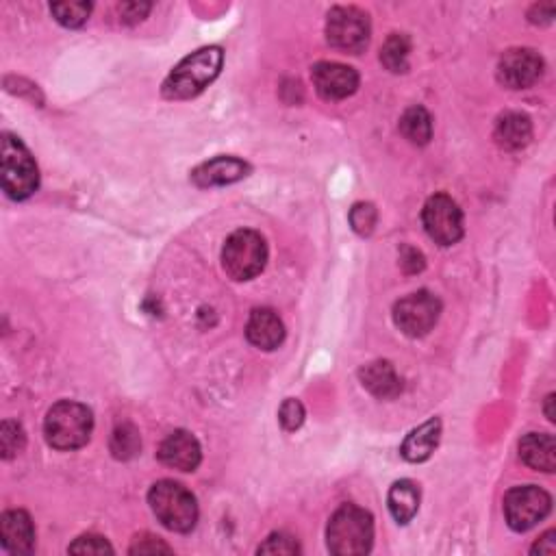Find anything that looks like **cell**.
I'll return each mask as SVG.
<instances>
[{
	"label": "cell",
	"instance_id": "cell-33",
	"mask_svg": "<svg viewBox=\"0 0 556 556\" xmlns=\"http://www.w3.org/2000/svg\"><path fill=\"white\" fill-rule=\"evenodd\" d=\"M150 9H153V5H150V3H126V5L120 7V14H122L124 22L131 24V22L144 20Z\"/></svg>",
	"mask_w": 556,
	"mask_h": 556
},
{
	"label": "cell",
	"instance_id": "cell-14",
	"mask_svg": "<svg viewBox=\"0 0 556 556\" xmlns=\"http://www.w3.org/2000/svg\"><path fill=\"white\" fill-rule=\"evenodd\" d=\"M0 543L9 554H31L35 548V526L27 511H7L0 517Z\"/></svg>",
	"mask_w": 556,
	"mask_h": 556
},
{
	"label": "cell",
	"instance_id": "cell-10",
	"mask_svg": "<svg viewBox=\"0 0 556 556\" xmlns=\"http://www.w3.org/2000/svg\"><path fill=\"white\" fill-rule=\"evenodd\" d=\"M441 315V302L435 294L415 292L394 305V322L407 337H424L435 328Z\"/></svg>",
	"mask_w": 556,
	"mask_h": 556
},
{
	"label": "cell",
	"instance_id": "cell-16",
	"mask_svg": "<svg viewBox=\"0 0 556 556\" xmlns=\"http://www.w3.org/2000/svg\"><path fill=\"white\" fill-rule=\"evenodd\" d=\"M246 337L259 350H274L283 344L285 324L272 309H255L246 324Z\"/></svg>",
	"mask_w": 556,
	"mask_h": 556
},
{
	"label": "cell",
	"instance_id": "cell-21",
	"mask_svg": "<svg viewBox=\"0 0 556 556\" xmlns=\"http://www.w3.org/2000/svg\"><path fill=\"white\" fill-rule=\"evenodd\" d=\"M420 487H417L413 480H398L394 487L389 489L387 504L389 513L398 524H409L413 517L420 511Z\"/></svg>",
	"mask_w": 556,
	"mask_h": 556
},
{
	"label": "cell",
	"instance_id": "cell-12",
	"mask_svg": "<svg viewBox=\"0 0 556 556\" xmlns=\"http://www.w3.org/2000/svg\"><path fill=\"white\" fill-rule=\"evenodd\" d=\"M313 87L324 100H344L357 92L359 74L355 68L337 61H320L311 70Z\"/></svg>",
	"mask_w": 556,
	"mask_h": 556
},
{
	"label": "cell",
	"instance_id": "cell-7",
	"mask_svg": "<svg viewBox=\"0 0 556 556\" xmlns=\"http://www.w3.org/2000/svg\"><path fill=\"white\" fill-rule=\"evenodd\" d=\"M370 16L359 7H333L326 18V40L348 55H361L370 44Z\"/></svg>",
	"mask_w": 556,
	"mask_h": 556
},
{
	"label": "cell",
	"instance_id": "cell-30",
	"mask_svg": "<svg viewBox=\"0 0 556 556\" xmlns=\"http://www.w3.org/2000/svg\"><path fill=\"white\" fill-rule=\"evenodd\" d=\"M70 554H111L109 541L100 535H83L68 548Z\"/></svg>",
	"mask_w": 556,
	"mask_h": 556
},
{
	"label": "cell",
	"instance_id": "cell-20",
	"mask_svg": "<svg viewBox=\"0 0 556 556\" xmlns=\"http://www.w3.org/2000/svg\"><path fill=\"white\" fill-rule=\"evenodd\" d=\"M520 459L530 470L552 474L556 470V444L548 433H528L520 441Z\"/></svg>",
	"mask_w": 556,
	"mask_h": 556
},
{
	"label": "cell",
	"instance_id": "cell-15",
	"mask_svg": "<svg viewBox=\"0 0 556 556\" xmlns=\"http://www.w3.org/2000/svg\"><path fill=\"white\" fill-rule=\"evenodd\" d=\"M250 166L237 157H216L207 163H202L192 172V181L198 187H218V185H231L242 181L248 176Z\"/></svg>",
	"mask_w": 556,
	"mask_h": 556
},
{
	"label": "cell",
	"instance_id": "cell-28",
	"mask_svg": "<svg viewBox=\"0 0 556 556\" xmlns=\"http://www.w3.org/2000/svg\"><path fill=\"white\" fill-rule=\"evenodd\" d=\"M278 422L283 424L285 431H298L305 424V407H302L300 400L287 398L281 404V411H278Z\"/></svg>",
	"mask_w": 556,
	"mask_h": 556
},
{
	"label": "cell",
	"instance_id": "cell-24",
	"mask_svg": "<svg viewBox=\"0 0 556 556\" xmlns=\"http://www.w3.org/2000/svg\"><path fill=\"white\" fill-rule=\"evenodd\" d=\"M139 450H142V439H139L137 428L133 424H120L111 435L113 457L120 461H129L137 457Z\"/></svg>",
	"mask_w": 556,
	"mask_h": 556
},
{
	"label": "cell",
	"instance_id": "cell-17",
	"mask_svg": "<svg viewBox=\"0 0 556 556\" xmlns=\"http://www.w3.org/2000/svg\"><path fill=\"white\" fill-rule=\"evenodd\" d=\"M359 381L372 396L381 400L396 398L402 391L400 376L389 361H372L368 365H363L359 370Z\"/></svg>",
	"mask_w": 556,
	"mask_h": 556
},
{
	"label": "cell",
	"instance_id": "cell-23",
	"mask_svg": "<svg viewBox=\"0 0 556 556\" xmlns=\"http://www.w3.org/2000/svg\"><path fill=\"white\" fill-rule=\"evenodd\" d=\"M409 53L411 40L404 33H391L381 48V61L389 72H407L409 70Z\"/></svg>",
	"mask_w": 556,
	"mask_h": 556
},
{
	"label": "cell",
	"instance_id": "cell-22",
	"mask_svg": "<svg viewBox=\"0 0 556 556\" xmlns=\"http://www.w3.org/2000/svg\"><path fill=\"white\" fill-rule=\"evenodd\" d=\"M400 133L415 146H426L433 137V118L424 107H409L400 118Z\"/></svg>",
	"mask_w": 556,
	"mask_h": 556
},
{
	"label": "cell",
	"instance_id": "cell-34",
	"mask_svg": "<svg viewBox=\"0 0 556 556\" xmlns=\"http://www.w3.org/2000/svg\"><path fill=\"white\" fill-rule=\"evenodd\" d=\"M533 554H554L556 552V533L554 530H548L546 535H543L535 546H533V550H530Z\"/></svg>",
	"mask_w": 556,
	"mask_h": 556
},
{
	"label": "cell",
	"instance_id": "cell-29",
	"mask_svg": "<svg viewBox=\"0 0 556 556\" xmlns=\"http://www.w3.org/2000/svg\"><path fill=\"white\" fill-rule=\"evenodd\" d=\"M300 546L294 537L285 533H274L259 546V554H298Z\"/></svg>",
	"mask_w": 556,
	"mask_h": 556
},
{
	"label": "cell",
	"instance_id": "cell-27",
	"mask_svg": "<svg viewBox=\"0 0 556 556\" xmlns=\"http://www.w3.org/2000/svg\"><path fill=\"white\" fill-rule=\"evenodd\" d=\"M376 222H378V211L374 205H370V202H357V205L350 209V224L352 229H355V233L363 237L372 235Z\"/></svg>",
	"mask_w": 556,
	"mask_h": 556
},
{
	"label": "cell",
	"instance_id": "cell-9",
	"mask_svg": "<svg viewBox=\"0 0 556 556\" xmlns=\"http://www.w3.org/2000/svg\"><path fill=\"white\" fill-rule=\"evenodd\" d=\"M422 222L428 237L439 246H452L463 237V211L446 194H435L426 200Z\"/></svg>",
	"mask_w": 556,
	"mask_h": 556
},
{
	"label": "cell",
	"instance_id": "cell-11",
	"mask_svg": "<svg viewBox=\"0 0 556 556\" xmlns=\"http://www.w3.org/2000/svg\"><path fill=\"white\" fill-rule=\"evenodd\" d=\"M543 74V59L533 48H511L498 61V81L509 90H526Z\"/></svg>",
	"mask_w": 556,
	"mask_h": 556
},
{
	"label": "cell",
	"instance_id": "cell-3",
	"mask_svg": "<svg viewBox=\"0 0 556 556\" xmlns=\"http://www.w3.org/2000/svg\"><path fill=\"white\" fill-rule=\"evenodd\" d=\"M94 431L92 411L81 402L61 400L46 413L44 435L55 450H79L90 441Z\"/></svg>",
	"mask_w": 556,
	"mask_h": 556
},
{
	"label": "cell",
	"instance_id": "cell-8",
	"mask_svg": "<svg viewBox=\"0 0 556 556\" xmlns=\"http://www.w3.org/2000/svg\"><path fill=\"white\" fill-rule=\"evenodd\" d=\"M552 511V498L548 491H543L537 485H524L513 487L507 496H504V517L507 524L517 530V533H526L541 520H546Z\"/></svg>",
	"mask_w": 556,
	"mask_h": 556
},
{
	"label": "cell",
	"instance_id": "cell-25",
	"mask_svg": "<svg viewBox=\"0 0 556 556\" xmlns=\"http://www.w3.org/2000/svg\"><path fill=\"white\" fill-rule=\"evenodd\" d=\"M50 11L59 24L68 29H79L87 22L92 14V5L90 3H53L50 5Z\"/></svg>",
	"mask_w": 556,
	"mask_h": 556
},
{
	"label": "cell",
	"instance_id": "cell-32",
	"mask_svg": "<svg viewBox=\"0 0 556 556\" xmlns=\"http://www.w3.org/2000/svg\"><path fill=\"white\" fill-rule=\"evenodd\" d=\"M424 255L417 248H411V246H404L400 250V268L407 272V274H417V272H422L424 270Z\"/></svg>",
	"mask_w": 556,
	"mask_h": 556
},
{
	"label": "cell",
	"instance_id": "cell-19",
	"mask_svg": "<svg viewBox=\"0 0 556 556\" xmlns=\"http://www.w3.org/2000/svg\"><path fill=\"white\" fill-rule=\"evenodd\" d=\"M494 137L500 148L504 150H522L530 144L533 139V122L526 116V113L517 111H507L504 116L498 118Z\"/></svg>",
	"mask_w": 556,
	"mask_h": 556
},
{
	"label": "cell",
	"instance_id": "cell-13",
	"mask_svg": "<svg viewBox=\"0 0 556 556\" xmlns=\"http://www.w3.org/2000/svg\"><path fill=\"white\" fill-rule=\"evenodd\" d=\"M157 457L163 465L172 467V470L196 472L202 461V450L198 439L192 433L174 431L172 435H168L161 441Z\"/></svg>",
	"mask_w": 556,
	"mask_h": 556
},
{
	"label": "cell",
	"instance_id": "cell-4",
	"mask_svg": "<svg viewBox=\"0 0 556 556\" xmlns=\"http://www.w3.org/2000/svg\"><path fill=\"white\" fill-rule=\"evenodd\" d=\"M148 504L157 520L174 533H189L198 522V504L192 491L174 480H159L148 491Z\"/></svg>",
	"mask_w": 556,
	"mask_h": 556
},
{
	"label": "cell",
	"instance_id": "cell-18",
	"mask_svg": "<svg viewBox=\"0 0 556 556\" xmlns=\"http://www.w3.org/2000/svg\"><path fill=\"white\" fill-rule=\"evenodd\" d=\"M439 437H441V422L437 417H433V420L417 426L415 431L407 435V439L402 441L400 454L409 463H424L433 457V452L439 446Z\"/></svg>",
	"mask_w": 556,
	"mask_h": 556
},
{
	"label": "cell",
	"instance_id": "cell-2",
	"mask_svg": "<svg viewBox=\"0 0 556 556\" xmlns=\"http://www.w3.org/2000/svg\"><path fill=\"white\" fill-rule=\"evenodd\" d=\"M328 550L337 556H361L372 550L374 543V520L372 515L357 507L344 504L339 507L326 528Z\"/></svg>",
	"mask_w": 556,
	"mask_h": 556
},
{
	"label": "cell",
	"instance_id": "cell-5",
	"mask_svg": "<svg viewBox=\"0 0 556 556\" xmlns=\"http://www.w3.org/2000/svg\"><path fill=\"white\" fill-rule=\"evenodd\" d=\"M0 174H3V189L11 200H27L40 187V170L35 159L18 137L5 133L0 144Z\"/></svg>",
	"mask_w": 556,
	"mask_h": 556
},
{
	"label": "cell",
	"instance_id": "cell-26",
	"mask_svg": "<svg viewBox=\"0 0 556 556\" xmlns=\"http://www.w3.org/2000/svg\"><path fill=\"white\" fill-rule=\"evenodd\" d=\"M24 444H27L24 428L18 422L5 420L0 426V452H3V459H14L16 454L24 450Z\"/></svg>",
	"mask_w": 556,
	"mask_h": 556
},
{
	"label": "cell",
	"instance_id": "cell-35",
	"mask_svg": "<svg viewBox=\"0 0 556 556\" xmlns=\"http://www.w3.org/2000/svg\"><path fill=\"white\" fill-rule=\"evenodd\" d=\"M552 404H554V394H550V396L546 398V415H548V420H550V422H554V420H556V415H554Z\"/></svg>",
	"mask_w": 556,
	"mask_h": 556
},
{
	"label": "cell",
	"instance_id": "cell-1",
	"mask_svg": "<svg viewBox=\"0 0 556 556\" xmlns=\"http://www.w3.org/2000/svg\"><path fill=\"white\" fill-rule=\"evenodd\" d=\"M222 63L224 53L220 46L196 50L170 72V77L163 83V96L170 100H187L198 96L200 92H205V87L218 79Z\"/></svg>",
	"mask_w": 556,
	"mask_h": 556
},
{
	"label": "cell",
	"instance_id": "cell-31",
	"mask_svg": "<svg viewBox=\"0 0 556 556\" xmlns=\"http://www.w3.org/2000/svg\"><path fill=\"white\" fill-rule=\"evenodd\" d=\"M129 552L131 554H157V552H172V548L168 546V543H163L159 537L142 535V537L135 539V543H133Z\"/></svg>",
	"mask_w": 556,
	"mask_h": 556
},
{
	"label": "cell",
	"instance_id": "cell-6",
	"mask_svg": "<svg viewBox=\"0 0 556 556\" xmlns=\"http://www.w3.org/2000/svg\"><path fill=\"white\" fill-rule=\"evenodd\" d=\"M268 263V246L265 239L250 229L235 231L222 248L224 272L233 281H250L263 272Z\"/></svg>",
	"mask_w": 556,
	"mask_h": 556
}]
</instances>
